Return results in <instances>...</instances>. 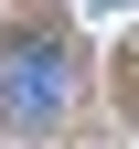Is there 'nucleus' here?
I'll return each mask as SVG.
<instances>
[{
	"label": "nucleus",
	"instance_id": "1",
	"mask_svg": "<svg viewBox=\"0 0 139 149\" xmlns=\"http://www.w3.org/2000/svg\"><path fill=\"white\" fill-rule=\"evenodd\" d=\"M75 85H86V64L64 53V32H22V43H0V117H11V128H64Z\"/></svg>",
	"mask_w": 139,
	"mask_h": 149
}]
</instances>
